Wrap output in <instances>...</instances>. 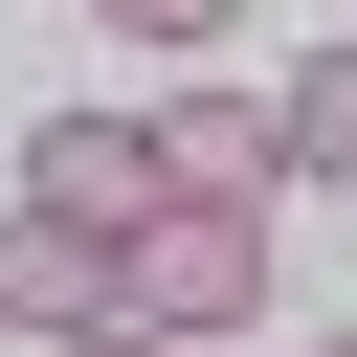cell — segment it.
<instances>
[{
  "label": "cell",
  "mask_w": 357,
  "mask_h": 357,
  "mask_svg": "<svg viewBox=\"0 0 357 357\" xmlns=\"http://www.w3.org/2000/svg\"><path fill=\"white\" fill-rule=\"evenodd\" d=\"M112 312L178 335V357L245 335V312H268V201H134V223H112Z\"/></svg>",
  "instance_id": "1"
},
{
  "label": "cell",
  "mask_w": 357,
  "mask_h": 357,
  "mask_svg": "<svg viewBox=\"0 0 357 357\" xmlns=\"http://www.w3.org/2000/svg\"><path fill=\"white\" fill-rule=\"evenodd\" d=\"M134 134H156V201H290V134H268V89H223V67H178Z\"/></svg>",
  "instance_id": "2"
},
{
  "label": "cell",
  "mask_w": 357,
  "mask_h": 357,
  "mask_svg": "<svg viewBox=\"0 0 357 357\" xmlns=\"http://www.w3.org/2000/svg\"><path fill=\"white\" fill-rule=\"evenodd\" d=\"M89 312H112V223H67V201L0 178V335H89Z\"/></svg>",
  "instance_id": "3"
},
{
  "label": "cell",
  "mask_w": 357,
  "mask_h": 357,
  "mask_svg": "<svg viewBox=\"0 0 357 357\" xmlns=\"http://www.w3.org/2000/svg\"><path fill=\"white\" fill-rule=\"evenodd\" d=\"M22 201H67V223H134V201H156V134H134V112H45V134H22Z\"/></svg>",
  "instance_id": "4"
},
{
  "label": "cell",
  "mask_w": 357,
  "mask_h": 357,
  "mask_svg": "<svg viewBox=\"0 0 357 357\" xmlns=\"http://www.w3.org/2000/svg\"><path fill=\"white\" fill-rule=\"evenodd\" d=\"M268 134H290V178H357V45H312V67L268 89Z\"/></svg>",
  "instance_id": "5"
},
{
  "label": "cell",
  "mask_w": 357,
  "mask_h": 357,
  "mask_svg": "<svg viewBox=\"0 0 357 357\" xmlns=\"http://www.w3.org/2000/svg\"><path fill=\"white\" fill-rule=\"evenodd\" d=\"M89 22H112V45H156V67H201V45L245 22V0H89Z\"/></svg>",
  "instance_id": "6"
},
{
  "label": "cell",
  "mask_w": 357,
  "mask_h": 357,
  "mask_svg": "<svg viewBox=\"0 0 357 357\" xmlns=\"http://www.w3.org/2000/svg\"><path fill=\"white\" fill-rule=\"evenodd\" d=\"M45 357H178V335H134V312H89V335H45Z\"/></svg>",
  "instance_id": "7"
},
{
  "label": "cell",
  "mask_w": 357,
  "mask_h": 357,
  "mask_svg": "<svg viewBox=\"0 0 357 357\" xmlns=\"http://www.w3.org/2000/svg\"><path fill=\"white\" fill-rule=\"evenodd\" d=\"M312 357H357V312H335V335H312Z\"/></svg>",
  "instance_id": "8"
}]
</instances>
